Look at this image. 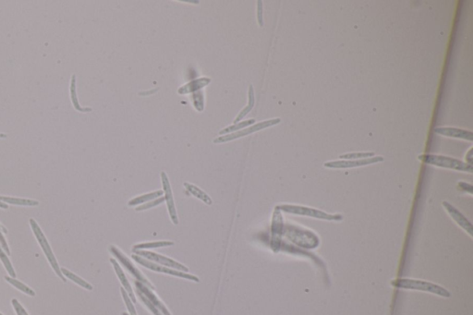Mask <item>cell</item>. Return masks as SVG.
<instances>
[{
	"mask_svg": "<svg viewBox=\"0 0 473 315\" xmlns=\"http://www.w3.org/2000/svg\"><path fill=\"white\" fill-rule=\"evenodd\" d=\"M60 270H61V273H62L63 276H65L66 278L69 279V280H71L72 282H74L75 284L79 285V286H81V287H83V288H85L87 290H93V286L91 284H89L87 281L83 280L82 278H80L79 276L75 275L74 273H72V272H70L69 270H67L66 268H60Z\"/></svg>",
	"mask_w": 473,
	"mask_h": 315,
	"instance_id": "cell-23",
	"label": "cell"
},
{
	"mask_svg": "<svg viewBox=\"0 0 473 315\" xmlns=\"http://www.w3.org/2000/svg\"><path fill=\"white\" fill-rule=\"evenodd\" d=\"M0 208L1 209H8L9 205L7 204H5V203H3V202L0 201Z\"/></svg>",
	"mask_w": 473,
	"mask_h": 315,
	"instance_id": "cell-38",
	"label": "cell"
},
{
	"mask_svg": "<svg viewBox=\"0 0 473 315\" xmlns=\"http://www.w3.org/2000/svg\"><path fill=\"white\" fill-rule=\"evenodd\" d=\"M210 82H211V79L208 77H202L199 79H193V80L186 83L185 85L181 86L180 88H178L177 94H188L195 93V92H198L200 89L205 87Z\"/></svg>",
	"mask_w": 473,
	"mask_h": 315,
	"instance_id": "cell-16",
	"label": "cell"
},
{
	"mask_svg": "<svg viewBox=\"0 0 473 315\" xmlns=\"http://www.w3.org/2000/svg\"><path fill=\"white\" fill-rule=\"evenodd\" d=\"M136 255L138 256L142 257L146 260H149V261H154L156 263H158L159 265H162V266H168L169 268H172V269H175V270H177V271H181V272H184V273H188L189 271V268L186 267L179 263H177L176 261L170 259L167 256H163V255H160L158 254L157 252H148V251H145V250H138V251H135L134 252Z\"/></svg>",
	"mask_w": 473,
	"mask_h": 315,
	"instance_id": "cell-11",
	"label": "cell"
},
{
	"mask_svg": "<svg viewBox=\"0 0 473 315\" xmlns=\"http://www.w3.org/2000/svg\"><path fill=\"white\" fill-rule=\"evenodd\" d=\"M120 292H121V295H122V298L126 303V306L128 308V312H129V315H137V313H136V310L134 308V305H133V302L132 300L130 299L129 296L128 295L127 291L124 289V288H120Z\"/></svg>",
	"mask_w": 473,
	"mask_h": 315,
	"instance_id": "cell-31",
	"label": "cell"
},
{
	"mask_svg": "<svg viewBox=\"0 0 473 315\" xmlns=\"http://www.w3.org/2000/svg\"><path fill=\"white\" fill-rule=\"evenodd\" d=\"M192 102H193V106L195 109L197 111H203L204 109H205V98H204V94L202 92H195L192 95Z\"/></svg>",
	"mask_w": 473,
	"mask_h": 315,
	"instance_id": "cell-29",
	"label": "cell"
},
{
	"mask_svg": "<svg viewBox=\"0 0 473 315\" xmlns=\"http://www.w3.org/2000/svg\"><path fill=\"white\" fill-rule=\"evenodd\" d=\"M255 123V119L254 118H252V119H249V120H245V121H242V122H239V123H236L232 126H229L227 128H223L222 130L219 131V134L220 135H224L226 133H229V132H235V131H237V130H240V128H246L248 126L252 125V124H254Z\"/></svg>",
	"mask_w": 473,
	"mask_h": 315,
	"instance_id": "cell-26",
	"label": "cell"
},
{
	"mask_svg": "<svg viewBox=\"0 0 473 315\" xmlns=\"http://www.w3.org/2000/svg\"><path fill=\"white\" fill-rule=\"evenodd\" d=\"M383 157H374L365 159L359 160H337V161H330L325 163V168H332V169H345V168H360L369 165H374L376 163L384 162Z\"/></svg>",
	"mask_w": 473,
	"mask_h": 315,
	"instance_id": "cell-10",
	"label": "cell"
},
{
	"mask_svg": "<svg viewBox=\"0 0 473 315\" xmlns=\"http://www.w3.org/2000/svg\"><path fill=\"white\" fill-rule=\"evenodd\" d=\"M11 304L13 306V309L17 315H29L26 312V310L23 308V306L21 305L16 299H13L11 300Z\"/></svg>",
	"mask_w": 473,
	"mask_h": 315,
	"instance_id": "cell-34",
	"label": "cell"
},
{
	"mask_svg": "<svg viewBox=\"0 0 473 315\" xmlns=\"http://www.w3.org/2000/svg\"><path fill=\"white\" fill-rule=\"evenodd\" d=\"M393 286L398 288H404V289H410V290H419V291H424V292H429L435 295L442 296L443 298H448L450 297V293L448 290L443 288L442 286L435 285L434 283L427 282L424 280H418V279H410V278H400L392 281L391 283Z\"/></svg>",
	"mask_w": 473,
	"mask_h": 315,
	"instance_id": "cell-3",
	"label": "cell"
},
{
	"mask_svg": "<svg viewBox=\"0 0 473 315\" xmlns=\"http://www.w3.org/2000/svg\"><path fill=\"white\" fill-rule=\"evenodd\" d=\"M442 205L444 208V210L447 212V214L456 222V224L461 227L466 233H468L470 235L471 237H473V224L469 221V219L465 217L460 211H458L456 207L450 205L448 202L443 201Z\"/></svg>",
	"mask_w": 473,
	"mask_h": 315,
	"instance_id": "cell-12",
	"label": "cell"
},
{
	"mask_svg": "<svg viewBox=\"0 0 473 315\" xmlns=\"http://www.w3.org/2000/svg\"><path fill=\"white\" fill-rule=\"evenodd\" d=\"M254 104H255V95H254V89H253V86L252 85H250L249 87V92H248V105L244 109H242L238 115L236 116V119L234 120V123H237L239 122L242 118H245L246 115H248V113H250L252 111V109H253L254 107Z\"/></svg>",
	"mask_w": 473,
	"mask_h": 315,
	"instance_id": "cell-20",
	"label": "cell"
},
{
	"mask_svg": "<svg viewBox=\"0 0 473 315\" xmlns=\"http://www.w3.org/2000/svg\"><path fill=\"white\" fill-rule=\"evenodd\" d=\"M473 148L472 147L471 149H470V150H469V152L467 153V155H466V157H465V159H466V163H467V164H469V165H471V166H473Z\"/></svg>",
	"mask_w": 473,
	"mask_h": 315,
	"instance_id": "cell-37",
	"label": "cell"
},
{
	"mask_svg": "<svg viewBox=\"0 0 473 315\" xmlns=\"http://www.w3.org/2000/svg\"><path fill=\"white\" fill-rule=\"evenodd\" d=\"M174 245L173 241H156V242H147V243H140L136 244L132 248V252L138 250H146V249H155V248H164V247L172 246Z\"/></svg>",
	"mask_w": 473,
	"mask_h": 315,
	"instance_id": "cell-25",
	"label": "cell"
},
{
	"mask_svg": "<svg viewBox=\"0 0 473 315\" xmlns=\"http://www.w3.org/2000/svg\"><path fill=\"white\" fill-rule=\"evenodd\" d=\"M184 187L186 188L188 191L190 192L194 197L200 199L202 202H204L205 204H206L207 205H211L213 204V201H212L211 197L207 194L206 192H205L204 190H202L197 186L192 185V184L188 183V182H185L184 183Z\"/></svg>",
	"mask_w": 473,
	"mask_h": 315,
	"instance_id": "cell-21",
	"label": "cell"
},
{
	"mask_svg": "<svg viewBox=\"0 0 473 315\" xmlns=\"http://www.w3.org/2000/svg\"><path fill=\"white\" fill-rule=\"evenodd\" d=\"M436 134L449 137V138L460 139L469 142H473V133L472 131L462 129V128H453V127H442L434 128Z\"/></svg>",
	"mask_w": 473,
	"mask_h": 315,
	"instance_id": "cell-14",
	"label": "cell"
},
{
	"mask_svg": "<svg viewBox=\"0 0 473 315\" xmlns=\"http://www.w3.org/2000/svg\"><path fill=\"white\" fill-rule=\"evenodd\" d=\"M0 315H2V314H1V313H0Z\"/></svg>",
	"mask_w": 473,
	"mask_h": 315,
	"instance_id": "cell-41",
	"label": "cell"
},
{
	"mask_svg": "<svg viewBox=\"0 0 473 315\" xmlns=\"http://www.w3.org/2000/svg\"><path fill=\"white\" fill-rule=\"evenodd\" d=\"M418 159L424 164L437 167V168L452 169V170H457V171H460V172H467V173H473V166L467 164L466 162H463L461 160L445 157V156L421 155L418 157Z\"/></svg>",
	"mask_w": 473,
	"mask_h": 315,
	"instance_id": "cell-2",
	"label": "cell"
},
{
	"mask_svg": "<svg viewBox=\"0 0 473 315\" xmlns=\"http://www.w3.org/2000/svg\"><path fill=\"white\" fill-rule=\"evenodd\" d=\"M5 280L10 283L11 286H14L15 288H17L18 290H20L21 292L25 293L26 295L31 296V297H34L35 296V292L29 287L28 286H26L25 284L21 283L19 280H17L16 278H13L11 276H5Z\"/></svg>",
	"mask_w": 473,
	"mask_h": 315,
	"instance_id": "cell-24",
	"label": "cell"
},
{
	"mask_svg": "<svg viewBox=\"0 0 473 315\" xmlns=\"http://www.w3.org/2000/svg\"><path fill=\"white\" fill-rule=\"evenodd\" d=\"M284 236L296 246L314 250L320 245L319 236L312 230L294 225H286L284 227Z\"/></svg>",
	"mask_w": 473,
	"mask_h": 315,
	"instance_id": "cell-1",
	"label": "cell"
},
{
	"mask_svg": "<svg viewBox=\"0 0 473 315\" xmlns=\"http://www.w3.org/2000/svg\"><path fill=\"white\" fill-rule=\"evenodd\" d=\"M3 233H5V234H6V233H8V231H7V229H6L5 227H2V226H1V224H0V246L2 247V249H3V250H4V252H5L8 254V256H10V248H9V246H8V243H7V241H6V238H5L4 236H3Z\"/></svg>",
	"mask_w": 473,
	"mask_h": 315,
	"instance_id": "cell-32",
	"label": "cell"
},
{
	"mask_svg": "<svg viewBox=\"0 0 473 315\" xmlns=\"http://www.w3.org/2000/svg\"><path fill=\"white\" fill-rule=\"evenodd\" d=\"M122 315H128V314H126V313H123V314H122Z\"/></svg>",
	"mask_w": 473,
	"mask_h": 315,
	"instance_id": "cell-40",
	"label": "cell"
},
{
	"mask_svg": "<svg viewBox=\"0 0 473 315\" xmlns=\"http://www.w3.org/2000/svg\"><path fill=\"white\" fill-rule=\"evenodd\" d=\"M161 179H162V184L164 189V193H165V201H167V205H168V213L170 216V219L174 225L178 224V218H177V210L174 203V198L172 194V189L169 183L168 175L165 172L161 173Z\"/></svg>",
	"mask_w": 473,
	"mask_h": 315,
	"instance_id": "cell-13",
	"label": "cell"
},
{
	"mask_svg": "<svg viewBox=\"0 0 473 315\" xmlns=\"http://www.w3.org/2000/svg\"><path fill=\"white\" fill-rule=\"evenodd\" d=\"M131 258L134 261H136L141 266H144L145 268H148V269H150L152 271L158 272V273H163V274H167V275H169V276H177V277L184 278V279H188V280H191V281H194V282H197V283L198 282H200V279L196 276H193V275H190V274H188V273H184V272H181V271H177V270L169 268V267L167 268L166 266H158L157 264H154L151 261L146 260V259H144L142 257L138 256L136 254H133L131 256Z\"/></svg>",
	"mask_w": 473,
	"mask_h": 315,
	"instance_id": "cell-8",
	"label": "cell"
},
{
	"mask_svg": "<svg viewBox=\"0 0 473 315\" xmlns=\"http://www.w3.org/2000/svg\"><path fill=\"white\" fill-rule=\"evenodd\" d=\"M163 194H164V191L163 190H157V191H154V192H150V193H147V194L141 195L139 197L134 198V199L130 200L128 202V205L129 206H135V205H138L143 204V203H147L149 201H152V200L162 197Z\"/></svg>",
	"mask_w": 473,
	"mask_h": 315,
	"instance_id": "cell-22",
	"label": "cell"
},
{
	"mask_svg": "<svg viewBox=\"0 0 473 315\" xmlns=\"http://www.w3.org/2000/svg\"><path fill=\"white\" fill-rule=\"evenodd\" d=\"M0 261L2 262L3 266L5 267V269L7 270V272L9 273L11 277L15 278L16 277V273H15V270L13 268V266L11 265L10 263V259L8 257V254L4 252V250L2 249V247L0 246Z\"/></svg>",
	"mask_w": 473,
	"mask_h": 315,
	"instance_id": "cell-27",
	"label": "cell"
},
{
	"mask_svg": "<svg viewBox=\"0 0 473 315\" xmlns=\"http://www.w3.org/2000/svg\"><path fill=\"white\" fill-rule=\"evenodd\" d=\"M30 226L32 227V230L35 236V238L36 240L38 241L39 243L40 247L45 254L46 258L47 259L48 263H49L50 266L52 267V269L54 270V272L56 273V275L59 276V278L63 281V282H66L67 279L66 277L62 275L61 273V270H60V267H59V264H58V261L56 259V257L54 255L53 253V251L51 249V246L47 241V236H45V234L43 233L42 229L40 228L39 225L36 223V221L32 218H31L29 221Z\"/></svg>",
	"mask_w": 473,
	"mask_h": 315,
	"instance_id": "cell-5",
	"label": "cell"
},
{
	"mask_svg": "<svg viewBox=\"0 0 473 315\" xmlns=\"http://www.w3.org/2000/svg\"><path fill=\"white\" fill-rule=\"evenodd\" d=\"M110 262H111L112 266H113V267H114V270H115V272H116V274H117V276H118V279H119L120 283L122 284V286H123V287H124V289L127 291V293H128V295L129 296L130 299L132 300V302H133V303H135V302H136L135 296H134V293H133V291H132V288H131V286H130V285H129L128 279H127V277H126V276H125V274H124V272H123L122 268L119 266L118 262H117L115 259H113V258H112V259H110Z\"/></svg>",
	"mask_w": 473,
	"mask_h": 315,
	"instance_id": "cell-17",
	"label": "cell"
},
{
	"mask_svg": "<svg viewBox=\"0 0 473 315\" xmlns=\"http://www.w3.org/2000/svg\"><path fill=\"white\" fill-rule=\"evenodd\" d=\"M69 92H70V99L72 102V106L77 111L82 112V113H87V112H91L93 110L91 108H82L79 105L78 96H77V92H76V76L74 74L71 76Z\"/></svg>",
	"mask_w": 473,
	"mask_h": 315,
	"instance_id": "cell-19",
	"label": "cell"
},
{
	"mask_svg": "<svg viewBox=\"0 0 473 315\" xmlns=\"http://www.w3.org/2000/svg\"><path fill=\"white\" fill-rule=\"evenodd\" d=\"M280 122H281V119L280 118H273V119H269V120H265V121L259 122V123H256V124H253L250 128H244L243 130H239V131L233 132L231 134H227V135H224V136L216 138L214 140V143L227 142H230V141H233V140H236V139L241 138V137L250 135V134L254 133V132L259 131V130H262L264 128H269V127L277 125Z\"/></svg>",
	"mask_w": 473,
	"mask_h": 315,
	"instance_id": "cell-7",
	"label": "cell"
},
{
	"mask_svg": "<svg viewBox=\"0 0 473 315\" xmlns=\"http://www.w3.org/2000/svg\"><path fill=\"white\" fill-rule=\"evenodd\" d=\"M457 186H458V188H459L461 190H463V191H465V192H468L469 194L473 195V187L472 184L467 183V182H464V181H460V182H458Z\"/></svg>",
	"mask_w": 473,
	"mask_h": 315,
	"instance_id": "cell-36",
	"label": "cell"
},
{
	"mask_svg": "<svg viewBox=\"0 0 473 315\" xmlns=\"http://www.w3.org/2000/svg\"><path fill=\"white\" fill-rule=\"evenodd\" d=\"M284 219L281 211L276 206L271 223V240L270 247L274 252L277 253L282 249V237L284 236Z\"/></svg>",
	"mask_w": 473,
	"mask_h": 315,
	"instance_id": "cell-6",
	"label": "cell"
},
{
	"mask_svg": "<svg viewBox=\"0 0 473 315\" xmlns=\"http://www.w3.org/2000/svg\"><path fill=\"white\" fill-rule=\"evenodd\" d=\"M8 137L7 134H4V133H0V139H6Z\"/></svg>",
	"mask_w": 473,
	"mask_h": 315,
	"instance_id": "cell-39",
	"label": "cell"
},
{
	"mask_svg": "<svg viewBox=\"0 0 473 315\" xmlns=\"http://www.w3.org/2000/svg\"><path fill=\"white\" fill-rule=\"evenodd\" d=\"M109 250L110 253L118 259V261L122 264V266H124L128 272L137 279V281L142 283L144 286H148L152 290H155V286L150 283L147 278L142 275V273L129 261L128 257L126 256L120 250H118V248L114 245L109 246Z\"/></svg>",
	"mask_w": 473,
	"mask_h": 315,
	"instance_id": "cell-9",
	"label": "cell"
},
{
	"mask_svg": "<svg viewBox=\"0 0 473 315\" xmlns=\"http://www.w3.org/2000/svg\"><path fill=\"white\" fill-rule=\"evenodd\" d=\"M375 157V153H348L345 155H341L339 158L342 160H359V159H365V158H371Z\"/></svg>",
	"mask_w": 473,
	"mask_h": 315,
	"instance_id": "cell-28",
	"label": "cell"
},
{
	"mask_svg": "<svg viewBox=\"0 0 473 315\" xmlns=\"http://www.w3.org/2000/svg\"><path fill=\"white\" fill-rule=\"evenodd\" d=\"M257 19L258 23L261 27L264 26V20H263V2L262 1H257Z\"/></svg>",
	"mask_w": 473,
	"mask_h": 315,
	"instance_id": "cell-35",
	"label": "cell"
},
{
	"mask_svg": "<svg viewBox=\"0 0 473 315\" xmlns=\"http://www.w3.org/2000/svg\"><path fill=\"white\" fill-rule=\"evenodd\" d=\"M276 207L281 212H285L287 214L300 216V217H312V218L325 220V221H337V222L343 219V217L341 215L328 214L322 210H318L312 207L294 205H281Z\"/></svg>",
	"mask_w": 473,
	"mask_h": 315,
	"instance_id": "cell-4",
	"label": "cell"
},
{
	"mask_svg": "<svg viewBox=\"0 0 473 315\" xmlns=\"http://www.w3.org/2000/svg\"><path fill=\"white\" fill-rule=\"evenodd\" d=\"M163 202H165V197L158 198V199L155 200V201H153V202H149V203H147V204H144V205H141V206L136 207V209H135V210H136V211H138V212L139 211L147 210V209L151 208V207L157 206V205H158L162 204Z\"/></svg>",
	"mask_w": 473,
	"mask_h": 315,
	"instance_id": "cell-33",
	"label": "cell"
},
{
	"mask_svg": "<svg viewBox=\"0 0 473 315\" xmlns=\"http://www.w3.org/2000/svg\"><path fill=\"white\" fill-rule=\"evenodd\" d=\"M136 292H137V294H138L139 297H140V299H142V302L144 303V305L146 306L148 309L150 310V312H152V314H153V315H163L162 314H161V313H160V312H159V311H158V309H157V307L154 305V304H153V303H152V302H151V301L148 299L147 298H146L145 296L143 295V294H142V292H141L139 289H137V288H136Z\"/></svg>",
	"mask_w": 473,
	"mask_h": 315,
	"instance_id": "cell-30",
	"label": "cell"
},
{
	"mask_svg": "<svg viewBox=\"0 0 473 315\" xmlns=\"http://www.w3.org/2000/svg\"><path fill=\"white\" fill-rule=\"evenodd\" d=\"M0 201L12 205H20V206H38L39 202L36 200L31 199H22V198L9 197V196H0Z\"/></svg>",
	"mask_w": 473,
	"mask_h": 315,
	"instance_id": "cell-18",
	"label": "cell"
},
{
	"mask_svg": "<svg viewBox=\"0 0 473 315\" xmlns=\"http://www.w3.org/2000/svg\"><path fill=\"white\" fill-rule=\"evenodd\" d=\"M135 286H136V288L139 289L143 295L145 296L148 299L154 304V305L157 307L158 311L162 314L163 315H171L170 313L168 312L167 307L164 305L161 300L159 299L158 298V296L156 295L153 290L151 288H149L148 286H144L142 283L139 282V281H135Z\"/></svg>",
	"mask_w": 473,
	"mask_h": 315,
	"instance_id": "cell-15",
	"label": "cell"
}]
</instances>
